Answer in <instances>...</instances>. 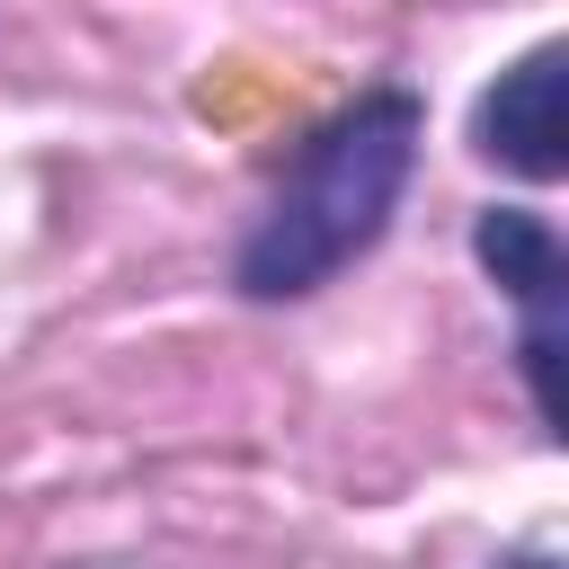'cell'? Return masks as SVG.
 Masks as SVG:
<instances>
[{
    "instance_id": "cell-2",
    "label": "cell",
    "mask_w": 569,
    "mask_h": 569,
    "mask_svg": "<svg viewBox=\"0 0 569 569\" xmlns=\"http://www.w3.org/2000/svg\"><path fill=\"white\" fill-rule=\"evenodd\" d=\"M471 267L507 293L516 311V373L533 400L542 445H560V356H569V249L551 213L533 204H480L471 213Z\"/></svg>"
},
{
    "instance_id": "cell-3",
    "label": "cell",
    "mask_w": 569,
    "mask_h": 569,
    "mask_svg": "<svg viewBox=\"0 0 569 569\" xmlns=\"http://www.w3.org/2000/svg\"><path fill=\"white\" fill-rule=\"evenodd\" d=\"M560 71H569V44L542 36L525 44L480 98H471V151L525 187H551L569 169V116H560Z\"/></svg>"
},
{
    "instance_id": "cell-5",
    "label": "cell",
    "mask_w": 569,
    "mask_h": 569,
    "mask_svg": "<svg viewBox=\"0 0 569 569\" xmlns=\"http://www.w3.org/2000/svg\"><path fill=\"white\" fill-rule=\"evenodd\" d=\"M98 569H107V560H98Z\"/></svg>"
},
{
    "instance_id": "cell-4",
    "label": "cell",
    "mask_w": 569,
    "mask_h": 569,
    "mask_svg": "<svg viewBox=\"0 0 569 569\" xmlns=\"http://www.w3.org/2000/svg\"><path fill=\"white\" fill-rule=\"evenodd\" d=\"M489 569H560V560H551V551H498Z\"/></svg>"
},
{
    "instance_id": "cell-1",
    "label": "cell",
    "mask_w": 569,
    "mask_h": 569,
    "mask_svg": "<svg viewBox=\"0 0 569 569\" xmlns=\"http://www.w3.org/2000/svg\"><path fill=\"white\" fill-rule=\"evenodd\" d=\"M418 151H427V98L409 80H373L347 107H329L302 133V151L276 169L267 204L249 213V231L231 249V293L240 302H311V293H329L400 222Z\"/></svg>"
}]
</instances>
